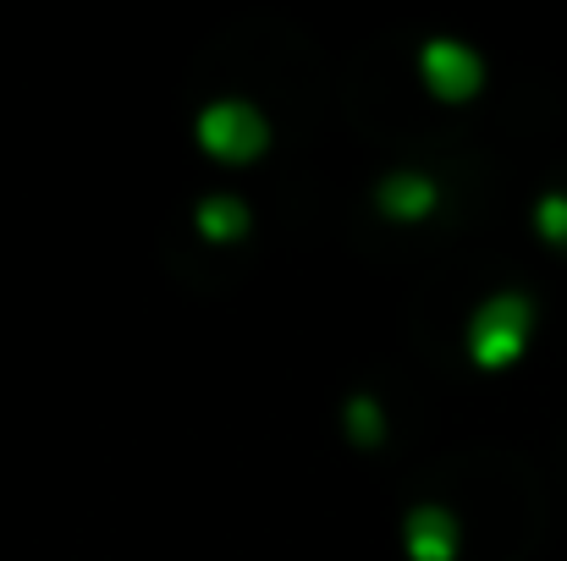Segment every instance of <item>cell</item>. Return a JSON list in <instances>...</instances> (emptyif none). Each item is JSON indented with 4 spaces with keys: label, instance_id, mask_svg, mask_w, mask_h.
Instances as JSON below:
<instances>
[{
    "label": "cell",
    "instance_id": "cell-1",
    "mask_svg": "<svg viewBox=\"0 0 567 561\" xmlns=\"http://www.w3.org/2000/svg\"><path fill=\"white\" fill-rule=\"evenodd\" d=\"M198 144H204L209 155H220V160H254V155L270 144V133H265V122H259L254 105H243V100H215V105L198 111Z\"/></svg>",
    "mask_w": 567,
    "mask_h": 561
},
{
    "label": "cell",
    "instance_id": "cell-2",
    "mask_svg": "<svg viewBox=\"0 0 567 561\" xmlns=\"http://www.w3.org/2000/svg\"><path fill=\"white\" fill-rule=\"evenodd\" d=\"M524 336H529V303L524 298H491L474 325H468V347L480 364H507L524 353Z\"/></svg>",
    "mask_w": 567,
    "mask_h": 561
},
{
    "label": "cell",
    "instance_id": "cell-3",
    "mask_svg": "<svg viewBox=\"0 0 567 561\" xmlns=\"http://www.w3.org/2000/svg\"><path fill=\"white\" fill-rule=\"evenodd\" d=\"M419 72L430 77V89L435 94H446V100H468L474 89H480V55L468 50V44H452V39H435V44H424V55H419Z\"/></svg>",
    "mask_w": 567,
    "mask_h": 561
},
{
    "label": "cell",
    "instance_id": "cell-4",
    "mask_svg": "<svg viewBox=\"0 0 567 561\" xmlns=\"http://www.w3.org/2000/svg\"><path fill=\"white\" fill-rule=\"evenodd\" d=\"M408 551L419 561H446L457 551V523H452V512H441V507H419L413 518H408Z\"/></svg>",
    "mask_w": 567,
    "mask_h": 561
},
{
    "label": "cell",
    "instance_id": "cell-5",
    "mask_svg": "<svg viewBox=\"0 0 567 561\" xmlns=\"http://www.w3.org/2000/svg\"><path fill=\"white\" fill-rule=\"evenodd\" d=\"M430 204H435V183L419 177V172H396V177L380 183V209H391L396 220H419Z\"/></svg>",
    "mask_w": 567,
    "mask_h": 561
},
{
    "label": "cell",
    "instance_id": "cell-6",
    "mask_svg": "<svg viewBox=\"0 0 567 561\" xmlns=\"http://www.w3.org/2000/svg\"><path fill=\"white\" fill-rule=\"evenodd\" d=\"M243 220H248V209H243L237 198H204V204H198V226H204L209 237H237Z\"/></svg>",
    "mask_w": 567,
    "mask_h": 561
},
{
    "label": "cell",
    "instance_id": "cell-7",
    "mask_svg": "<svg viewBox=\"0 0 567 561\" xmlns=\"http://www.w3.org/2000/svg\"><path fill=\"white\" fill-rule=\"evenodd\" d=\"M540 231L546 237H567V198H540Z\"/></svg>",
    "mask_w": 567,
    "mask_h": 561
}]
</instances>
